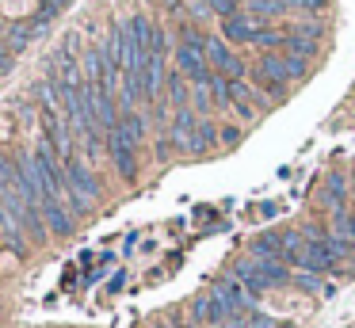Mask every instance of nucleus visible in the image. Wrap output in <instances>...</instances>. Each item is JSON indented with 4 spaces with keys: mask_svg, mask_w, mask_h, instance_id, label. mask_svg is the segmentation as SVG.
Returning a JSON list of instances; mask_svg holds the SVG:
<instances>
[{
    "mask_svg": "<svg viewBox=\"0 0 355 328\" xmlns=\"http://www.w3.org/2000/svg\"><path fill=\"white\" fill-rule=\"evenodd\" d=\"M107 153H111V164H115V172L123 175L126 183L138 180V145H134L119 126L107 134Z\"/></svg>",
    "mask_w": 355,
    "mask_h": 328,
    "instance_id": "nucleus-1",
    "label": "nucleus"
},
{
    "mask_svg": "<svg viewBox=\"0 0 355 328\" xmlns=\"http://www.w3.org/2000/svg\"><path fill=\"white\" fill-rule=\"evenodd\" d=\"M62 168H65V187H69V191H77V195H85L88 202H96V198H100V180H96V172L88 168V160H80V157H69Z\"/></svg>",
    "mask_w": 355,
    "mask_h": 328,
    "instance_id": "nucleus-2",
    "label": "nucleus"
},
{
    "mask_svg": "<svg viewBox=\"0 0 355 328\" xmlns=\"http://www.w3.org/2000/svg\"><path fill=\"white\" fill-rule=\"evenodd\" d=\"M207 61L218 69V76H225V80H241V76H245V61L230 50L225 38H207Z\"/></svg>",
    "mask_w": 355,
    "mask_h": 328,
    "instance_id": "nucleus-3",
    "label": "nucleus"
},
{
    "mask_svg": "<svg viewBox=\"0 0 355 328\" xmlns=\"http://www.w3.org/2000/svg\"><path fill=\"white\" fill-rule=\"evenodd\" d=\"M176 69L187 76V80H195V84H207L210 76V61H207V50H199V46H187V42H180L176 46Z\"/></svg>",
    "mask_w": 355,
    "mask_h": 328,
    "instance_id": "nucleus-4",
    "label": "nucleus"
},
{
    "mask_svg": "<svg viewBox=\"0 0 355 328\" xmlns=\"http://www.w3.org/2000/svg\"><path fill=\"white\" fill-rule=\"evenodd\" d=\"M210 294L218 297V302L225 305L230 313H241V309H248L252 305V297H248V290L241 286L233 275H225V279H214V286H210Z\"/></svg>",
    "mask_w": 355,
    "mask_h": 328,
    "instance_id": "nucleus-5",
    "label": "nucleus"
},
{
    "mask_svg": "<svg viewBox=\"0 0 355 328\" xmlns=\"http://www.w3.org/2000/svg\"><path fill=\"white\" fill-rule=\"evenodd\" d=\"M88 88V96H92V111H96V122H100V130H115L119 126V119L123 114L115 111V99H111V92L107 88H100V84H85Z\"/></svg>",
    "mask_w": 355,
    "mask_h": 328,
    "instance_id": "nucleus-6",
    "label": "nucleus"
},
{
    "mask_svg": "<svg viewBox=\"0 0 355 328\" xmlns=\"http://www.w3.org/2000/svg\"><path fill=\"white\" fill-rule=\"evenodd\" d=\"M260 31H263L260 19L248 15V12H237V15H230V19H222V38L225 42H252Z\"/></svg>",
    "mask_w": 355,
    "mask_h": 328,
    "instance_id": "nucleus-7",
    "label": "nucleus"
},
{
    "mask_svg": "<svg viewBox=\"0 0 355 328\" xmlns=\"http://www.w3.org/2000/svg\"><path fill=\"white\" fill-rule=\"evenodd\" d=\"M42 221H46V229L58 233V236L73 233V214H69V206H65L62 198H42Z\"/></svg>",
    "mask_w": 355,
    "mask_h": 328,
    "instance_id": "nucleus-8",
    "label": "nucleus"
},
{
    "mask_svg": "<svg viewBox=\"0 0 355 328\" xmlns=\"http://www.w3.org/2000/svg\"><path fill=\"white\" fill-rule=\"evenodd\" d=\"M298 267H306L309 275H329V271H336V267H340V259L332 256L321 241H317V244L306 241V252H302V264Z\"/></svg>",
    "mask_w": 355,
    "mask_h": 328,
    "instance_id": "nucleus-9",
    "label": "nucleus"
},
{
    "mask_svg": "<svg viewBox=\"0 0 355 328\" xmlns=\"http://www.w3.org/2000/svg\"><path fill=\"white\" fill-rule=\"evenodd\" d=\"M138 76H141V96L153 99L157 92H161V84H164V53H149Z\"/></svg>",
    "mask_w": 355,
    "mask_h": 328,
    "instance_id": "nucleus-10",
    "label": "nucleus"
},
{
    "mask_svg": "<svg viewBox=\"0 0 355 328\" xmlns=\"http://www.w3.org/2000/svg\"><path fill=\"white\" fill-rule=\"evenodd\" d=\"M195 126H199V114L191 111V107H184V111H176V119H172V145H180V149H187L191 145V134Z\"/></svg>",
    "mask_w": 355,
    "mask_h": 328,
    "instance_id": "nucleus-11",
    "label": "nucleus"
},
{
    "mask_svg": "<svg viewBox=\"0 0 355 328\" xmlns=\"http://www.w3.org/2000/svg\"><path fill=\"white\" fill-rule=\"evenodd\" d=\"M283 252H279V259L283 264H302V252H306V236H302V229H283Z\"/></svg>",
    "mask_w": 355,
    "mask_h": 328,
    "instance_id": "nucleus-12",
    "label": "nucleus"
},
{
    "mask_svg": "<svg viewBox=\"0 0 355 328\" xmlns=\"http://www.w3.org/2000/svg\"><path fill=\"white\" fill-rule=\"evenodd\" d=\"M191 313H195L199 320H210V325H218V320H225V317H230V309H225V305L218 302L214 294H207V297H195Z\"/></svg>",
    "mask_w": 355,
    "mask_h": 328,
    "instance_id": "nucleus-13",
    "label": "nucleus"
},
{
    "mask_svg": "<svg viewBox=\"0 0 355 328\" xmlns=\"http://www.w3.org/2000/svg\"><path fill=\"white\" fill-rule=\"evenodd\" d=\"M218 145V126L207 119H199V126H195L191 134V145H187V153H210Z\"/></svg>",
    "mask_w": 355,
    "mask_h": 328,
    "instance_id": "nucleus-14",
    "label": "nucleus"
},
{
    "mask_svg": "<svg viewBox=\"0 0 355 328\" xmlns=\"http://www.w3.org/2000/svg\"><path fill=\"white\" fill-rule=\"evenodd\" d=\"M344 195H347L344 175H340V172H332V175H329V187H324V195H321V202L329 206L332 214H340V210H344Z\"/></svg>",
    "mask_w": 355,
    "mask_h": 328,
    "instance_id": "nucleus-15",
    "label": "nucleus"
},
{
    "mask_svg": "<svg viewBox=\"0 0 355 328\" xmlns=\"http://www.w3.org/2000/svg\"><path fill=\"white\" fill-rule=\"evenodd\" d=\"M286 8H294V0H248L245 12L256 19H271V15H283Z\"/></svg>",
    "mask_w": 355,
    "mask_h": 328,
    "instance_id": "nucleus-16",
    "label": "nucleus"
},
{
    "mask_svg": "<svg viewBox=\"0 0 355 328\" xmlns=\"http://www.w3.org/2000/svg\"><path fill=\"white\" fill-rule=\"evenodd\" d=\"M283 252V236L279 233H260L252 241V259H279Z\"/></svg>",
    "mask_w": 355,
    "mask_h": 328,
    "instance_id": "nucleus-17",
    "label": "nucleus"
},
{
    "mask_svg": "<svg viewBox=\"0 0 355 328\" xmlns=\"http://www.w3.org/2000/svg\"><path fill=\"white\" fill-rule=\"evenodd\" d=\"M19 225L27 229V236H31V241H42V236H46V221H42V206H24V214H19Z\"/></svg>",
    "mask_w": 355,
    "mask_h": 328,
    "instance_id": "nucleus-18",
    "label": "nucleus"
},
{
    "mask_svg": "<svg viewBox=\"0 0 355 328\" xmlns=\"http://www.w3.org/2000/svg\"><path fill=\"white\" fill-rule=\"evenodd\" d=\"M168 99H172V107L176 111H184V107H191V92H187V84H184V73H168Z\"/></svg>",
    "mask_w": 355,
    "mask_h": 328,
    "instance_id": "nucleus-19",
    "label": "nucleus"
},
{
    "mask_svg": "<svg viewBox=\"0 0 355 328\" xmlns=\"http://www.w3.org/2000/svg\"><path fill=\"white\" fill-rule=\"evenodd\" d=\"M119 130H123V134L130 137L134 145H141V141H146V119H141L138 111H126L123 119H119Z\"/></svg>",
    "mask_w": 355,
    "mask_h": 328,
    "instance_id": "nucleus-20",
    "label": "nucleus"
},
{
    "mask_svg": "<svg viewBox=\"0 0 355 328\" xmlns=\"http://www.w3.org/2000/svg\"><path fill=\"white\" fill-rule=\"evenodd\" d=\"M31 38H35V27H31V23H16V27L4 35V46H8L12 53H19V50H27V46H31Z\"/></svg>",
    "mask_w": 355,
    "mask_h": 328,
    "instance_id": "nucleus-21",
    "label": "nucleus"
},
{
    "mask_svg": "<svg viewBox=\"0 0 355 328\" xmlns=\"http://www.w3.org/2000/svg\"><path fill=\"white\" fill-rule=\"evenodd\" d=\"M283 50L294 53V58H306V61H309V58L317 53V42H313V38H302V35H286Z\"/></svg>",
    "mask_w": 355,
    "mask_h": 328,
    "instance_id": "nucleus-22",
    "label": "nucleus"
},
{
    "mask_svg": "<svg viewBox=\"0 0 355 328\" xmlns=\"http://www.w3.org/2000/svg\"><path fill=\"white\" fill-rule=\"evenodd\" d=\"M210 107H214V96H210V80H207V84H195V92H191V111L202 119Z\"/></svg>",
    "mask_w": 355,
    "mask_h": 328,
    "instance_id": "nucleus-23",
    "label": "nucleus"
},
{
    "mask_svg": "<svg viewBox=\"0 0 355 328\" xmlns=\"http://www.w3.org/2000/svg\"><path fill=\"white\" fill-rule=\"evenodd\" d=\"M332 233L355 244V214H344V210H340V214H332Z\"/></svg>",
    "mask_w": 355,
    "mask_h": 328,
    "instance_id": "nucleus-24",
    "label": "nucleus"
},
{
    "mask_svg": "<svg viewBox=\"0 0 355 328\" xmlns=\"http://www.w3.org/2000/svg\"><path fill=\"white\" fill-rule=\"evenodd\" d=\"M283 42H286V35H279V31H260V35L252 38V46H260V50H268V53H275Z\"/></svg>",
    "mask_w": 355,
    "mask_h": 328,
    "instance_id": "nucleus-25",
    "label": "nucleus"
},
{
    "mask_svg": "<svg viewBox=\"0 0 355 328\" xmlns=\"http://www.w3.org/2000/svg\"><path fill=\"white\" fill-rule=\"evenodd\" d=\"M291 282L302 290V294H321V290H324V282L317 279V275H294Z\"/></svg>",
    "mask_w": 355,
    "mask_h": 328,
    "instance_id": "nucleus-26",
    "label": "nucleus"
},
{
    "mask_svg": "<svg viewBox=\"0 0 355 328\" xmlns=\"http://www.w3.org/2000/svg\"><path fill=\"white\" fill-rule=\"evenodd\" d=\"M0 187H16V160L0 153Z\"/></svg>",
    "mask_w": 355,
    "mask_h": 328,
    "instance_id": "nucleus-27",
    "label": "nucleus"
},
{
    "mask_svg": "<svg viewBox=\"0 0 355 328\" xmlns=\"http://www.w3.org/2000/svg\"><path fill=\"white\" fill-rule=\"evenodd\" d=\"M69 4H73V0H42V8H39V19H46V23H50L58 12H62V8H69Z\"/></svg>",
    "mask_w": 355,
    "mask_h": 328,
    "instance_id": "nucleus-28",
    "label": "nucleus"
},
{
    "mask_svg": "<svg viewBox=\"0 0 355 328\" xmlns=\"http://www.w3.org/2000/svg\"><path fill=\"white\" fill-rule=\"evenodd\" d=\"M218 134H222V145H237L241 141V130L237 126H222Z\"/></svg>",
    "mask_w": 355,
    "mask_h": 328,
    "instance_id": "nucleus-29",
    "label": "nucleus"
},
{
    "mask_svg": "<svg viewBox=\"0 0 355 328\" xmlns=\"http://www.w3.org/2000/svg\"><path fill=\"white\" fill-rule=\"evenodd\" d=\"M329 0H294V8H306V12H324Z\"/></svg>",
    "mask_w": 355,
    "mask_h": 328,
    "instance_id": "nucleus-30",
    "label": "nucleus"
},
{
    "mask_svg": "<svg viewBox=\"0 0 355 328\" xmlns=\"http://www.w3.org/2000/svg\"><path fill=\"white\" fill-rule=\"evenodd\" d=\"M12 58H16V53H12L8 46L0 42V73H8V69H12Z\"/></svg>",
    "mask_w": 355,
    "mask_h": 328,
    "instance_id": "nucleus-31",
    "label": "nucleus"
},
{
    "mask_svg": "<svg viewBox=\"0 0 355 328\" xmlns=\"http://www.w3.org/2000/svg\"><path fill=\"white\" fill-rule=\"evenodd\" d=\"M157 4H161V8H168V12H176V8L184 4V0H157Z\"/></svg>",
    "mask_w": 355,
    "mask_h": 328,
    "instance_id": "nucleus-32",
    "label": "nucleus"
},
{
    "mask_svg": "<svg viewBox=\"0 0 355 328\" xmlns=\"http://www.w3.org/2000/svg\"><path fill=\"white\" fill-rule=\"evenodd\" d=\"M157 328H176V325H168V320H157Z\"/></svg>",
    "mask_w": 355,
    "mask_h": 328,
    "instance_id": "nucleus-33",
    "label": "nucleus"
},
{
    "mask_svg": "<svg viewBox=\"0 0 355 328\" xmlns=\"http://www.w3.org/2000/svg\"><path fill=\"white\" fill-rule=\"evenodd\" d=\"M275 328H294V325H275Z\"/></svg>",
    "mask_w": 355,
    "mask_h": 328,
    "instance_id": "nucleus-34",
    "label": "nucleus"
}]
</instances>
